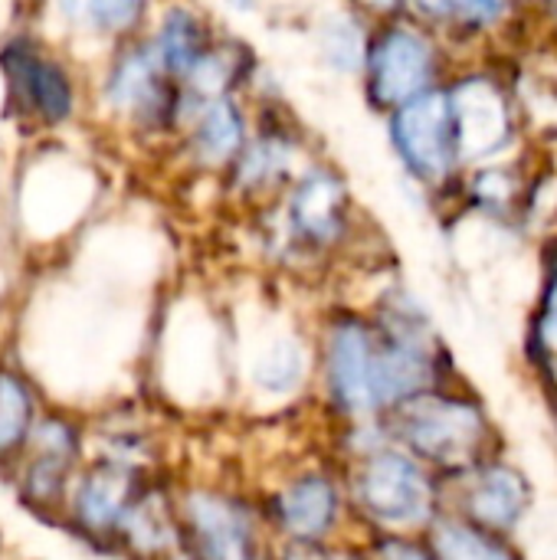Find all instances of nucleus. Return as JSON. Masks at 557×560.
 Returning <instances> with one entry per match:
<instances>
[{"label":"nucleus","instance_id":"obj_5","mask_svg":"<svg viewBox=\"0 0 557 560\" xmlns=\"http://www.w3.org/2000/svg\"><path fill=\"white\" fill-rule=\"evenodd\" d=\"M105 98L148 128H164L184 112L177 79L164 69L151 43L131 46L112 62Z\"/></svg>","mask_w":557,"mask_h":560},{"label":"nucleus","instance_id":"obj_22","mask_svg":"<svg viewBox=\"0 0 557 560\" xmlns=\"http://www.w3.org/2000/svg\"><path fill=\"white\" fill-rule=\"evenodd\" d=\"M532 358L538 361V371H545L548 381L557 384V266L548 276L542 308L532 328Z\"/></svg>","mask_w":557,"mask_h":560},{"label":"nucleus","instance_id":"obj_4","mask_svg":"<svg viewBox=\"0 0 557 560\" xmlns=\"http://www.w3.org/2000/svg\"><path fill=\"white\" fill-rule=\"evenodd\" d=\"M368 95L378 108H397L430 89L437 72L433 43L404 23L381 30L364 52Z\"/></svg>","mask_w":557,"mask_h":560},{"label":"nucleus","instance_id":"obj_11","mask_svg":"<svg viewBox=\"0 0 557 560\" xmlns=\"http://www.w3.org/2000/svg\"><path fill=\"white\" fill-rule=\"evenodd\" d=\"M187 522L204 560H253V525L233 499L194 492L187 499Z\"/></svg>","mask_w":557,"mask_h":560},{"label":"nucleus","instance_id":"obj_13","mask_svg":"<svg viewBox=\"0 0 557 560\" xmlns=\"http://www.w3.org/2000/svg\"><path fill=\"white\" fill-rule=\"evenodd\" d=\"M276 515L292 538L318 541L332 532V525L338 518V489L325 476L295 479L276 499Z\"/></svg>","mask_w":557,"mask_h":560},{"label":"nucleus","instance_id":"obj_27","mask_svg":"<svg viewBox=\"0 0 557 560\" xmlns=\"http://www.w3.org/2000/svg\"><path fill=\"white\" fill-rule=\"evenodd\" d=\"M355 3L364 7V10H371V13H391V10L401 7V0H355Z\"/></svg>","mask_w":557,"mask_h":560},{"label":"nucleus","instance_id":"obj_2","mask_svg":"<svg viewBox=\"0 0 557 560\" xmlns=\"http://www.w3.org/2000/svg\"><path fill=\"white\" fill-rule=\"evenodd\" d=\"M358 505L384 528L407 532L437 518V486L410 453H371L355 479Z\"/></svg>","mask_w":557,"mask_h":560},{"label":"nucleus","instance_id":"obj_28","mask_svg":"<svg viewBox=\"0 0 557 560\" xmlns=\"http://www.w3.org/2000/svg\"><path fill=\"white\" fill-rule=\"evenodd\" d=\"M289 560H358V558H345V555H315V551H295V555H289Z\"/></svg>","mask_w":557,"mask_h":560},{"label":"nucleus","instance_id":"obj_29","mask_svg":"<svg viewBox=\"0 0 557 560\" xmlns=\"http://www.w3.org/2000/svg\"><path fill=\"white\" fill-rule=\"evenodd\" d=\"M167 560H197V558H190V555H174V558H167Z\"/></svg>","mask_w":557,"mask_h":560},{"label":"nucleus","instance_id":"obj_18","mask_svg":"<svg viewBox=\"0 0 557 560\" xmlns=\"http://www.w3.org/2000/svg\"><path fill=\"white\" fill-rule=\"evenodd\" d=\"M56 7L69 26L115 36V33H128L141 20L148 0H56Z\"/></svg>","mask_w":557,"mask_h":560},{"label":"nucleus","instance_id":"obj_21","mask_svg":"<svg viewBox=\"0 0 557 560\" xmlns=\"http://www.w3.org/2000/svg\"><path fill=\"white\" fill-rule=\"evenodd\" d=\"M30 420H33V397L26 384L13 374H0V456L26 440Z\"/></svg>","mask_w":557,"mask_h":560},{"label":"nucleus","instance_id":"obj_23","mask_svg":"<svg viewBox=\"0 0 557 560\" xmlns=\"http://www.w3.org/2000/svg\"><path fill=\"white\" fill-rule=\"evenodd\" d=\"M364 52H368L364 33L358 30L355 20H348V16L328 20V26H325V56H328L338 69H348V72H351V69L364 66Z\"/></svg>","mask_w":557,"mask_h":560},{"label":"nucleus","instance_id":"obj_1","mask_svg":"<svg viewBox=\"0 0 557 560\" xmlns=\"http://www.w3.org/2000/svg\"><path fill=\"white\" fill-rule=\"evenodd\" d=\"M394 430L414 459H423L437 469L466 472L489 459L492 423L476 400L460 394L423 390L397 404Z\"/></svg>","mask_w":557,"mask_h":560},{"label":"nucleus","instance_id":"obj_19","mask_svg":"<svg viewBox=\"0 0 557 560\" xmlns=\"http://www.w3.org/2000/svg\"><path fill=\"white\" fill-rule=\"evenodd\" d=\"M289 154H292V144L282 135L263 131L253 144L236 151V158H233L236 161V184L246 190H263V187L276 184L289 167Z\"/></svg>","mask_w":557,"mask_h":560},{"label":"nucleus","instance_id":"obj_17","mask_svg":"<svg viewBox=\"0 0 557 560\" xmlns=\"http://www.w3.org/2000/svg\"><path fill=\"white\" fill-rule=\"evenodd\" d=\"M76 456V433L62 420H46L36 430V459L26 476V489L36 499H53Z\"/></svg>","mask_w":557,"mask_h":560},{"label":"nucleus","instance_id":"obj_6","mask_svg":"<svg viewBox=\"0 0 557 560\" xmlns=\"http://www.w3.org/2000/svg\"><path fill=\"white\" fill-rule=\"evenodd\" d=\"M0 66L10 85V98L26 115H33L43 125H62L72 115L76 105L72 79L62 69V62L46 56L36 43L30 39L7 43L0 52Z\"/></svg>","mask_w":557,"mask_h":560},{"label":"nucleus","instance_id":"obj_9","mask_svg":"<svg viewBox=\"0 0 557 560\" xmlns=\"http://www.w3.org/2000/svg\"><path fill=\"white\" fill-rule=\"evenodd\" d=\"M463 476H466V486H463L460 515L486 532L512 535L532 509L529 479L502 459H483Z\"/></svg>","mask_w":557,"mask_h":560},{"label":"nucleus","instance_id":"obj_14","mask_svg":"<svg viewBox=\"0 0 557 560\" xmlns=\"http://www.w3.org/2000/svg\"><path fill=\"white\" fill-rule=\"evenodd\" d=\"M154 52L158 59L164 62V69L184 82L213 49V39L204 26V20L194 13V10H184V7H174L164 13L161 26H158V36H154Z\"/></svg>","mask_w":557,"mask_h":560},{"label":"nucleus","instance_id":"obj_15","mask_svg":"<svg viewBox=\"0 0 557 560\" xmlns=\"http://www.w3.org/2000/svg\"><path fill=\"white\" fill-rule=\"evenodd\" d=\"M243 141H246L243 115H240V108L227 95L200 102L194 128H190V144H194V154L204 164L233 161L236 151L243 148Z\"/></svg>","mask_w":557,"mask_h":560},{"label":"nucleus","instance_id":"obj_20","mask_svg":"<svg viewBox=\"0 0 557 560\" xmlns=\"http://www.w3.org/2000/svg\"><path fill=\"white\" fill-rule=\"evenodd\" d=\"M302 371H305V354H302L299 341L295 338H276L256 358L253 381L269 394H286L302 381Z\"/></svg>","mask_w":557,"mask_h":560},{"label":"nucleus","instance_id":"obj_16","mask_svg":"<svg viewBox=\"0 0 557 560\" xmlns=\"http://www.w3.org/2000/svg\"><path fill=\"white\" fill-rule=\"evenodd\" d=\"M430 555L433 560H522L506 541V535L486 532L463 515L433 518L430 528Z\"/></svg>","mask_w":557,"mask_h":560},{"label":"nucleus","instance_id":"obj_8","mask_svg":"<svg viewBox=\"0 0 557 560\" xmlns=\"http://www.w3.org/2000/svg\"><path fill=\"white\" fill-rule=\"evenodd\" d=\"M446 95L460 161H486L512 141V112L492 79L469 75L456 82Z\"/></svg>","mask_w":557,"mask_h":560},{"label":"nucleus","instance_id":"obj_25","mask_svg":"<svg viewBox=\"0 0 557 560\" xmlns=\"http://www.w3.org/2000/svg\"><path fill=\"white\" fill-rule=\"evenodd\" d=\"M381 560H433V555L423 551V548H417V545H407V541L391 538L381 548Z\"/></svg>","mask_w":557,"mask_h":560},{"label":"nucleus","instance_id":"obj_12","mask_svg":"<svg viewBox=\"0 0 557 560\" xmlns=\"http://www.w3.org/2000/svg\"><path fill=\"white\" fill-rule=\"evenodd\" d=\"M135 476L118 463H102L89 469L76 492V515L89 532H112L121 525L128 509L135 505Z\"/></svg>","mask_w":557,"mask_h":560},{"label":"nucleus","instance_id":"obj_26","mask_svg":"<svg viewBox=\"0 0 557 560\" xmlns=\"http://www.w3.org/2000/svg\"><path fill=\"white\" fill-rule=\"evenodd\" d=\"M407 3L427 20H446L450 16V0H407Z\"/></svg>","mask_w":557,"mask_h":560},{"label":"nucleus","instance_id":"obj_10","mask_svg":"<svg viewBox=\"0 0 557 560\" xmlns=\"http://www.w3.org/2000/svg\"><path fill=\"white\" fill-rule=\"evenodd\" d=\"M289 236L299 246L325 249L345 233L348 220V190L341 177L328 167H312L289 194L286 207Z\"/></svg>","mask_w":557,"mask_h":560},{"label":"nucleus","instance_id":"obj_24","mask_svg":"<svg viewBox=\"0 0 557 560\" xmlns=\"http://www.w3.org/2000/svg\"><path fill=\"white\" fill-rule=\"evenodd\" d=\"M509 10V0H450V16L469 30H486L499 23Z\"/></svg>","mask_w":557,"mask_h":560},{"label":"nucleus","instance_id":"obj_7","mask_svg":"<svg viewBox=\"0 0 557 560\" xmlns=\"http://www.w3.org/2000/svg\"><path fill=\"white\" fill-rule=\"evenodd\" d=\"M328 387L341 410L368 417L378 397V331L361 318H341L328 335Z\"/></svg>","mask_w":557,"mask_h":560},{"label":"nucleus","instance_id":"obj_3","mask_svg":"<svg viewBox=\"0 0 557 560\" xmlns=\"http://www.w3.org/2000/svg\"><path fill=\"white\" fill-rule=\"evenodd\" d=\"M391 141L407 171L423 184H443L456 167V131L446 92H420L391 115Z\"/></svg>","mask_w":557,"mask_h":560}]
</instances>
